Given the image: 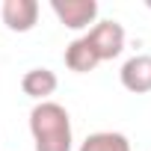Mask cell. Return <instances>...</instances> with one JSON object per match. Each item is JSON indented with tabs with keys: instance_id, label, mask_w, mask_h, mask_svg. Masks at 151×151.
I'll use <instances>...</instances> for the list:
<instances>
[{
	"instance_id": "obj_8",
	"label": "cell",
	"mask_w": 151,
	"mask_h": 151,
	"mask_svg": "<svg viewBox=\"0 0 151 151\" xmlns=\"http://www.w3.org/2000/svg\"><path fill=\"white\" fill-rule=\"evenodd\" d=\"M80 151H130V142H127L122 133L101 130V133L86 136V142L80 145Z\"/></svg>"
},
{
	"instance_id": "obj_4",
	"label": "cell",
	"mask_w": 151,
	"mask_h": 151,
	"mask_svg": "<svg viewBox=\"0 0 151 151\" xmlns=\"http://www.w3.org/2000/svg\"><path fill=\"white\" fill-rule=\"evenodd\" d=\"M39 21V3L36 0H6L3 3V24L12 33H27Z\"/></svg>"
},
{
	"instance_id": "obj_3",
	"label": "cell",
	"mask_w": 151,
	"mask_h": 151,
	"mask_svg": "<svg viewBox=\"0 0 151 151\" xmlns=\"http://www.w3.org/2000/svg\"><path fill=\"white\" fill-rule=\"evenodd\" d=\"M53 12L56 18L71 27V30H83L95 21L98 15V3L95 0H53Z\"/></svg>"
},
{
	"instance_id": "obj_7",
	"label": "cell",
	"mask_w": 151,
	"mask_h": 151,
	"mask_svg": "<svg viewBox=\"0 0 151 151\" xmlns=\"http://www.w3.org/2000/svg\"><path fill=\"white\" fill-rule=\"evenodd\" d=\"M98 62H101V59L95 56V50L89 47V42H86V39L71 42V45H68V50H65V65H68L71 71H77V74L92 71Z\"/></svg>"
},
{
	"instance_id": "obj_1",
	"label": "cell",
	"mask_w": 151,
	"mask_h": 151,
	"mask_svg": "<svg viewBox=\"0 0 151 151\" xmlns=\"http://www.w3.org/2000/svg\"><path fill=\"white\" fill-rule=\"evenodd\" d=\"M30 130L36 151H71V119L65 107L42 101L30 113Z\"/></svg>"
},
{
	"instance_id": "obj_6",
	"label": "cell",
	"mask_w": 151,
	"mask_h": 151,
	"mask_svg": "<svg viewBox=\"0 0 151 151\" xmlns=\"http://www.w3.org/2000/svg\"><path fill=\"white\" fill-rule=\"evenodd\" d=\"M21 89H24V95L42 101V98L56 92V74L50 68H33V71H27L21 77Z\"/></svg>"
},
{
	"instance_id": "obj_2",
	"label": "cell",
	"mask_w": 151,
	"mask_h": 151,
	"mask_svg": "<svg viewBox=\"0 0 151 151\" xmlns=\"http://www.w3.org/2000/svg\"><path fill=\"white\" fill-rule=\"evenodd\" d=\"M89 42V47L95 50L98 59H116L124 47V30L119 21H101L89 30V36H83Z\"/></svg>"
},
{
	"instance_id": "obj_5",
	"label": "cell",
	"mask_w": 151,
	"mask_h": 151,
	"mask_svg": "<svg viewBox=\"0 0 151 151\" xmlns=\"http://www.w3.org/2000/svg\"><path fill=\"white\" fill-rule=\"evenodd\" d=\"M122 86L127 92H151V56H133L122 65Z\"/></svg>"
},
{
	"instance_id": "obj_9",
	"label": "cell",
	"mask_w": 151,
	"mask_h": 151,
	"mask_svg": "<svg viewBox=\"0 0 151 151\" xmlns=\"http://www.w3.org/2000/svg\"><path fill=\"white\" fill-rule=\"evenodd\" d=\"M148 9H151V0H148Z\"/></svg>"
}]
</instances>
